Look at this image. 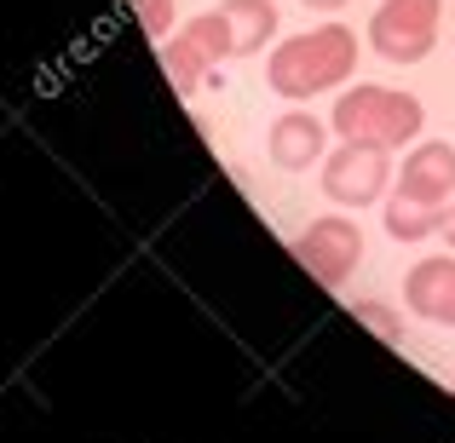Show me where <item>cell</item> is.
I'll return each mask as SVG.
<instances>
[{
  "instance_id": "obj_1",
  "label": "cell",
  "mask_w": 455,
  "mask_h": 443,
  "mask_svg": "<svg viewBox=\"0 0 455 443\" xmlns=\"http://www.w3.org/2000/svg\"><path fill=\"white\" fill-rule=\"evenodd\" d=\"M357 69V35L346 29V23H317V29H300L289 35V41L271 52L266 64V81L277 99H317V92L340 87V81H352Z\"/></svg>"
},
{
  "instance_id": "obj_2",
  "label": "cell",
  "mask_w": 455,
  "mask_h": 443,
  "mask_svg": "<svg viewBox=\"0 0 455 443\" xmlns=\"http://www.w3.org/2000/svg\"><path fill=\"white\" fill-rule=\"evenodd\" d=\"M427 110L415 92H398V87H380V81H357V87L340 92V104H334L329 127L340 138H352V145H380V150H398L410 145L415 133H421Z\"/></svg>"
},
{
  "instance_id": "obj_3",
  "label": "cell",
  "mask_w": 455,
  "mask_h": 443,
  "mask_svg": "<svg viewBox=\"0 0 455 443\" xmlns=\"http://www.w3.org/2000/svg\"><path fill=\"white\" fill-rule=\"evenodd\" d=\"M438 6L444 0H380L369 18V46L387 64H421L438 46Z\"/></svg>"
},
{
  "instance_id": "obj_4",
  "label": "cell",
  "mask_w": 455,
  "mask_h": 443,
  "mask_svg": "<svg viewBox=\"0 0 455 443\" xmlns=\"http://www.w3.org/2000/svg\"><path fill=\"white\" fill-rule=\"evenodd\" d=\"M387 185H392V155L380 145L340 138V150L323 155V196L334 208H369V202L387 196Z\"/></svg>"
},
{
  "instance_id": "obj_5",
  "label": "cell",
  "mask_w": 455,
  "mask_h": 443,
  "mask_svg": "<svg viewBox=\"0 0 455 443\" xmlns=\"http://www.w3.org/2000/svg\"><path fill=\"white\" fill-rule=\"evenodd\" d=\"M294 259H300L317 282L340 289V282L363 265V231H357L352 219H340V213H323V219H311L306 231L294 236Z\"/></svg>"
},
{
  "instance_id": "obj_6",
  "label": "cell",
  "mask_w": 455,
  "mask_h": 443,
  "mask_svg": "<svg viewBox=\"0 0 455 443\" xmlns=\"http://www.w3.org/2000/svg\"><path fill=\"white\" fill-rule=\"evenodd\" d=\"M398 196L427 202V208H450L455 202V150L450 145L410 150V162H403V173H398Z\"/></svg>"
},
{
  "instance_id": "obj_7",
  "label": "cell",
  "mask_w": 455,
  "mask_h": 443,
  "mask_svg": "<svg viewBox=\"0 0 455 443\" xmlns=\"http://www.w3.org/2000/svg\"><path fill=\"white\" fill-rule=\"evenodd\" d=\"M403 305L427 322H450L455 328V254L421 259V265L403 277Z\"/></svg>"
},
{
  "instance_id": "obj_8",
  "label": "cell",
  "mask_w": 455,
  "mask_h": 443,
  "mask_svg": "<svg viewBox=\"0 0 455 443\" xmlns=\"http://www.w3.org/2000/svg\"><path fill=\"white\" fill-rule=\"evenodd\" d=\"M323 122L311 110H289V115H277L271 122V138H266V150H271V162L283 167V173H306L311 162H323Z\"/></svg>"
},
{
  "instance_id": "obj_9",
  "label": "cell",
  "mask_w": 455,
  "mask_h": 443,
  "mask_svg": "<svg viewBox=\"0 0 455 443\" xmlns=\"http://www.w3.org/2000/svg\"><path fill=\"white\" fill-rule=\"evenodd\" d=\"M225 23H231V41H236V58L259 52V46L277 35V6L271 0H225Z\"/></svg>"
},
{
  "instance_id": "obj_10",
  "label": "cell",
  "mask_w": 455,
  "mask_h": 443,
  "mask_svg": "<svg viewBox=\"0 0 455 443\" xmlns=\"http://www.w3.org/2000/svg\"><path fill=\"white\" fill-rule=\"evenodd\" d=\"M444 213L450 208H427V202H410V196H387V231L398 242H427L433 231H444Z\"/></svg>"
},
{
  "instance_id": "obj_11",
  "label": "cell",
  "mask_w": 455,
  "mask_h": 443,
  "mask_svg": "<svg viewBox=\"0 0 455 443\" xmlns=\"http://www.w3.org/2000/svg\"><path fill=\"white\" fill-rule=\"evenodd\" d=\"M185 35L190 46H196L202 58H208V64H220V58H236V41H231V23H225V12L213 6V12H196V18L185 23Z\"/></svg>"
},
{
  "instance_id": "obj_12",
  "label": "cell",
  "mask_w": 455,
  "mask_h": 443,
  "mask_svg": "<svg viewBox=\"0 0 455 443\" xmlns=\"http://www.w3.org/2000/svg\"><path fill=\"white\" fill-rule=\"evenodd\" d=\"M208 69H213V64L185 41V35H173V41H167V75H173V87H179V92H190L202 75H208Z\"/></svg>"
},
{
  "instance_id": "obj_13",
  "label": "cell",
  "mask_w": 455,
  "mask_h": 443,
  "mask_svg": "<svg viewBox=\"0 0 455 443\" xmlns=\"http://www.w3.org/2000/svg\"><path fill=\"white\" fill-rule=\"evenodd\" d=\"M357 317H363L369 328H380V334H387V340H398V317H392L387 305H375V299H363V305H357Z\"/></svg>"
},
{
  "instance_id": "obj_14",
  "label": "cell",
  "mask_w": 455,
  "mask_h": 443,
  "mask_svg": "<svg viewBox=\"0 0 455 443\" xmlns=\"http://www.w3.org/2000/svg\"><path fill=\"white\" fill-rule=\"evenodd\" d=\"M133 6H139V18H145L150 35H167V12H173V0H133Z\"/></svg>"
},
{
  "instance_id": "obj_15",
  "label": "cell",
  "mask_w": 455,
  "mask_h": 443,
  "mask_svg": "<svg viewBox=\"0 0 455 443\" xmlns=\"http://www.w3.org/2000/svg\"><path fill=\"white\" fill-rule=\"evenodd\" d=\"M306 6H311V12H340L346 0H306Z\"/></svg>"
},
{
  "instance_id": "obj_16",
  "label": "cell",
  "mask_w": 455,
  "mask_h": 443,
  "mask_svg": "<svg viewBox=\"0 0 455 443\" xmlns=\"http://www.w3.org/2000/svg\"><path fill=\"white\" fill-rule=\"evenodd\" d=\"M444 231H450V248H455V202H450V213H444Z\"/></svg>"
}]
</instances>
